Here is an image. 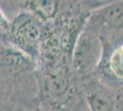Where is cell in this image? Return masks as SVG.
<instances>
[{"label": "cell", "instance_id": "obj_1", "mask_svg": "<svg viewBox=\"0 0 123 111\" xmlns=\"http://www.w3.org/2000/svg\"><path fill=\"white\" fill-rule=\"evenodd\" d=\"M35 60L0 37V110L40 98Z\"/></svg>", "mask_w": 123, "mask_h": 111}, {"label": "cell", "instance_id": "obj_2", "mask_svg": "<svg viewBox=\"0 0 123 111\" xmlns=\"http://www.w3.org/2000/svg\"><path fill=\"white\" fill-rule=\"evenodd\" d=\"M40 100L51 111H83L86 108L81 90V81L70 66L54 70H38Z\"/></svg>", "mask_w": 123, "mask_h": 111}, {"label": "cell", "instance_id": "obj_3", "mask_svg": "<svg viewBox=\"0 0 123 111\" xmlns=\"http://www.w3.org/2000/svg\"><path fill=\"white\" fill-rule=\"evenodd\" d=\"M122 1H105L88 17L85 27L100 38L103 49L122 44Z\"/></svg>", "mask_w": 123, "mask_h": 111}, {"label": "cell", "instance_id": "obj_4", "mask_svg": "<svg viewBox=\"0 0 123 111\" xmlns=\"http://www.w3.org/2000/svg\"><path fill=\"white\" fill-rule=\"evenodd\" d=\"M42 26L40 19L23 9L10 21L6 41L38 63Z\"/></svg>", "mask_w": 123, "mask_h": 111}, {"label": "cell", "instance_id": "obj_5", "mask_svg": "<svg viewBox=\"0 0 123 111\" xmlns=\"http://www.w3.org/2000/svg\"><path fill=\"white\" fill-rule=\"evenodd\" d=\"M103 56V44L100 38L92 31L84 27L73 48L70 68L80 81L95 75Z\"/></svg>", "mask_w": 123, "mask_h": 111}, {"label": "cell", "instance_id": "obj_6", "mask_svg": "<svg viewBox=\"0 0 123 111\" xmlns=\"http://www.w3.org/2000/svg\"><path fill=\"white\" fill-rule=\"evenodd\" d=\"M81 90L87 111H122V88L92 76L81 81Z\"/></svg>", "mask_w": 123, "mask_h": 111}, {"label": "cell", "instance_id": "obj_7", "mask_svg": "<svg viewBox=\"0 0 123 111\" xmlns=\"http://www.w3.org/2000/svg\"><path fill=\"white\" fill-rule=\"evenodd\" d=\"M60 1L57 0H31L25 1L24 9L30 11L42 22L52 21L58 13Z\"/></svg>", "mask_w": 123, "mask_h": 111}, {"label": "cell", "instance_id": "obj_8", "mask_svg": "<svg viewBox=\"0 0 123 111\" xmlns=\"http://www.w3.org/2000/svg\"><path fill=\"white\" fill-rule=\"evenodd\" d=\"M9 111H51L48 107H47L41 100L40 98L34 100L32 102H30L26 105L17 107L15 109H12Z\"/></svg>", "mask_w": 123, "mask_h": 111}, {"label": "cell", "instance_id": "obj_9", "mask_svg": "<svg viewBox=\"0 0 123 111\" xmlns=\"http://www.w3.org/2000/svg\"><path fill=\"white\" fill-rule=\"evenodd\" d=\"M10 22L6 18L4 13L0 9V35L7 37L8 30H9Z\"/></svg>", "mask_w": 123, "mask_h": 111}, {"label": "cell", "instance_id": "obj_10", "mask_svg": "<svg viewBox=\"0 0 123 111\" xmlns=\"http://www.w3.org/2000/svg\"><path fill=\"white\" fill-rule=\"evenodd\" d=\"M83 111H87V110H86V109H85V110H83Z\"/></svg>", "mask_w": 123, "mask_h": 111}]
</instances>
